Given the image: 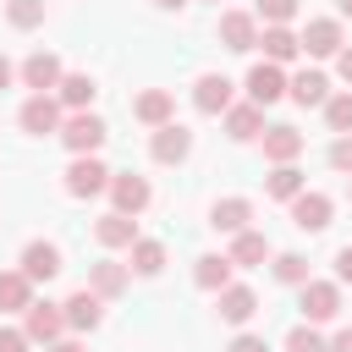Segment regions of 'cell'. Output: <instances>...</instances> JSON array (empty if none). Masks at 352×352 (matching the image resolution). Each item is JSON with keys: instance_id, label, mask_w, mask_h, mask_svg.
Returning <instances> with one entry per match:
<instances>
[{"instance_id": "603a6c76", "label": "cell", "mask_w": 352, "mask_h": 352, "mask_svg": "<svg viewBox=\"0 0 352 352\" xmlns=\"http://www.w3.org/2000/svg\"><path fill=\"white\" fill-rule=\"evenodd\" d=\"M258 44H264V55H270L275 66H280V60H292V55L302 50V38H297V33L286 28V22H275V28H264V38H258Z\"/></svg>"}, {"instance_id": "8d00e7d4", "label": "cell", "mask_w": 352, "mask_h": 352, "mask_svg": "<svg viewBox=\"0 0 352 352\" xmlns=\"http://www.w3.org/2000/svg\"><path fill=\"white\" fill-rule=\"evenodd\" d=\"M0 352H28V336L22 330H0Z\"/></svg>"}, {"instance_id": "ac0fdd59", "label": "cell", "mask_w": 352, "mask_h": 352, "mask_svg": "<svg viewBox=\"0 0 352 352\" xmlns=\"http://www.w3.org/2000/svg\"><path fill=\"white\" fill-rule=\"evenodd\" d=\"M170 110H176V99H170L165 88H148V94H138V104H132V116H138L143 126H165Z\"/></svg>"}, {"instance_id": "484cf974", "label": "cell", "mask_w": 352, "mask_h": 352, "mask_svg": "<svg viewBox=\"0 0 352 352\" xmlns=\"http://www.w3.org/2000/svg\"><path fill=\"white\" fill-rule=\"evenodd\" d=\"M192 280H198L204 292H220V286H231V258H214V253H204V258H198V270H192Z\"/></svg>"}, {"instance_id": "3957f363", "label": "cell", "mask_w": 352, "mask_h": 352, "mask_svg": "<svg viewBox=\"0 0 352 352\" xmlns=\"http://www.w3.org/2000/svg\"><path fill=\"white\" fill-rule=\"evenodd\" d=\"M104 138H110V132H104V121H99V116H72V121L60 126V143H66L72 154H94Z\"/></svg>"}, {"instance_id": "6da1fadb", "label": "cell", "mask_w": 352, "mask_h": 352, "mask_svg": "<svg viewBox=\"0 0 352 352\" xmlns=\"http://www.w3.org/2000/svg\"><path fill=\"white\" fill-rule=\"evenodd\" d=\"M104 187H110V170H104L94 154H77L72 170H66V192H72V198H94V192H104Z\"/></svg>"}, {"instance_id": "f35d334b", "label": "cell", "mask_w": 352, "mask_h": 352, "mask_svg": "<svg viewBox=\"0 0 352 352\" xmlns=\"http://www.w3.org/2000/svg\"><path fill=\"white\" fill-rule=\"evenodd\" d=\"M336 275H341V280H352V248H341V253H336Z\"/></svg>"}, {"instance_id": "d6a6232c", "label": "cell", "mask_w": 352, "mask_h": 352, "mask_svg": "<svg viewBox=\"0 0 352 352\" xmlns=\"http://www.w3.org/2000/svg\"><path fill=\"white\" fill-rule=\"evenodd\" d=\"M275 280H286V286H302V280H308V264H302L297 253H280V258H275Z\"/></svg>"}, {"instance_id": "7402d4cb", "label": "cell", "mask_w": 352, "mask_h": 352, "mask_svg": "<svg viewBox=\"0 0 352 352\" xmlns=\"http://www.w3.org/2000/svg\"><path fill=\"white\" fill-rule=\"evenodd\" d=\"M248 214H253V204H248V198H226V204H214V209H209V226L236 236V231H248Z\"/></svg>"}, {"instance_id": "52a82bcc", "label": "cell", "mask_w": 352, "mask_h": 352, "mask_svg": "<svg viewBox=\"0 0 352 352\" xmlns=\"http://www.w3.org/2000/svg\"><path fill=\"white\" fill-rule=\"evenodd\" d=\"M16 121H22V132L44 138V132H55V126H60V104H55L50 94H33V99L22 104V116H16Z\"/></svg>"}, {"instance_id": "4fadbf2b", "label": "cell", "mask_w": 352, "mask_h": 352, "mask_svg": "<svg viewBox=\"0 0 352 352\" xmlns=\"http://www.w3.org/2000/svg\"><path fill=\"white\" fill-rule=\"evenodd\" d=\"M220 38H226V50H236V55H242V50H253V44H258V28H253V16H248V11H226V16H220Z\"/></svg>"}, {"instance_id": "9c48e42d", "label": "cell", "mask_w": 352, "mask_h": 352, "mask_svg": "<svg viewBox=\"0 0 352 352\" xmlns=\"http://www.w3.org/2000/svg\"><path fill=\"white\" fill-rule=\"evenodd\" d=\"M22 275L28 280H55L60 275V248L55 242H28L22 248Z\"/></svg>"}, {"instance_id": "d4e9b609", "label": "cell", "mask_w": 352, "mask_h": 352, "mask_svg": "<svg viewBox=\"0 0 352 352\" xmlns=\"http://www.w3.org/2000/svg\"><path fill=\"white\" fill-rule=\"evenodd\" d=\"M264 258H270L264 231H236V242H231V264H264Z\"/></svg>"}, {"instance_id": "60d3db41", "label": "cell", "mask_w": 352, "mask_h": 352, "mask_svg": "<svg viewBox=\"0 0 352 352\" xmlns=\"http://www.w3.org/2000/svg\"><path fill=\"white\" fill-rule=\"evenodd\" d=\"M324 352H352V330H341V336H336V341H330Z\"/></svg>"}, {"instance_id": "ba28073f", "label": "cell", "mask_w": 352, "mask_h": 352, "mask_svg": "<svg viewBox=\"0 0 352 352\" xmlns=\"http://www.w3.org/2000/svg\"><path fill=\"white\" fill-rule=\"evenodd\" d=\"M292 226L297 231H324L330 226V198L324 192H297L292 198Z\"/></svg>"}, {"instance_id": "7a4b0ae2", "label": "cell", "mask_w": 352, "mask_h": 352, "mask_svg": "<svg viewBox=\"0 0 352 352\" xmlns=\"http://www.w3.org/2000/svg\"><path fill=\"white\" fill-rule=\"evenodd\" d=\"M336 314H341V292L330 280H302V319L308 324H324Z\"/></svg>"}, {"instance_id": "277c9868", "label": "cell", "mask_w": 352, "mask_h": 352, "mask_svg": "<svg viewBox=\"0 0 352 352\" xmlns=\"http://www.w3.org/2000/svg\"><path fill=\"white\" fill-rule=\"evenodd\" d=\"M187 148H192V132H187V126H176V121L154 126V143H148V154H154L160 165H182V160H187Z\"/></svg>"}, {"instance_id": "1f68e13d", "label": "cell", "mask_w": 352, "mask_h": 352, "mask_svg": "<svg viewBox=\"0 0 352 352\" xmlns=\"http://www.w3.org/2000/svg\"><path fill=\"white\" fill-rule=\"evenodd\" d=\"M324 121H330L336 132H352V94H336V99H324Z\"/></svg>"}, {"instance_id": "2e32d148", "label": "cell", "mask_w": 352, "mask_h": 352, "mask_svg": "<svg viewBox=\"0 0 352 352\" xmlns=\"http://www.w3.org/2000/svg\"><path fill=\"white\" fill-rule=\"evenodd\" d=\"M253 314H258V297L248 286H220V319L226 324H248Z\"/></svg>"}, {"instance_id": "8fae6325", "label": "cell", "mask_w": 352, "mask_h": 352, "mask_svg": "<svg viewBox=\"0 0 352 352\" xmlns=\"http://www.w3.org/2000/svg\"><path fill=\"white\" fill-rule=\"evenodd\" d=\"M192 104H198L204 116H220V110H231V82H226L220 72H204V77H198V88H192Z\"/></svg>"}, {"instance_id": "d6986e66", "label": "cell", "mask_w": 352, "mask_h": 352, "mask_svg": "<svg viewBox=\"0 0 352 352\" xmlns=\"http://www.w3.org/2000/svg\"><path fill=\"white\" fill-rule=\"evenodd\" d=\"M94 236H99L104 248H132V242H138V220L116 209V214H104V220L94 226Z\"/></svg>"}, {"instance_id": "4316f807", "label": "cell", "mask_w": 352, "mask_h": 352, "mask_svg": "<svg viewBox=\"0 0 352 352\" xmlns=\"http://www.w3.org/2000/svg\"><path fill=\"white\" fill-rule=\"evenodd\" d=\"M132 270H138V275H160V270H165V242L138 236V242H132Z\"/></svg>"}, {"instance_id": "f6af8a7d", "label": "cell", "mask_w": 352, "mask_h": 352, "mask_svg": "<svg viewBox=\"0 0 352 352\" xmlns=\"http://www.w3.org/2000/svg\"><path fill=\"white\" fill-rule=\"evenodd\" d=\"M341 16H352V0H341Z\"/></svg>"}, {"instance_id": "d590c367", "label": "cell", "mask_w": 352, "mask_h": 352, "mask_svg": "<svg viewBox=\"0 0 352 352\" xmlns=\"http://www.w3.org/2000/svg\"><path fill=\"white\" fill-rule=\"evenodd\" d=\"M330 165H336V170H352V132H341V138L330 143Z\"/></svg>"}, {"instance_id": "74e56055", "label": "cell", "mask_w": 352, "mask_h": 352, "mask_svg": "<svg viewBox=\"0 0 352 352\" xmlns=\"http://www.w3.org/2000/svg\"><path fill=\"white\" fill-rule=\"evenodd\" d=\"M226 352H270V346H264V341H258V336H236V341H231V346H226Z\"/></svg>"}, {"instance_id": "e575fe53", "label": "cell", "mask_w": 352, "mask_h": 352, "mask_svg": "<svg viewBox=\"0 0 352 352\" xmlns=\"http://www.w3.org/2000/svg\"><path fill=\"white\" fill-rule=\"evenodd\" d=\"M258 16L275 28V22H292L297 16V0H258Z\"/></svg>"}, {"instance_id": "e0dca14e", "label": "cell", "mask_w": 352, "mask_h": 352, "mask_svg": "<svg viewBox=\"0 0 352 352\" xmlns=\"http://www.w3.org/2000/svg\"><path fill=\"white\" fill-rule=\"evenodd\" d=\"M302 50H308V55H336V50H341V22H336V16H319V22H308V33H302Z\"/></svg>"}, {"instance_id": "44dd1931", "label": "cell", "mask_w": 352, "mask_h": 352, "mask_svg": "<svg viewBox=\"0 0 352 352\" xmlns=\"http://www.w3.org/2000/svg\"><path fill=\"white\" fill-rule=\"evenodd\" d=\"M258 126H264V104H231V110H226V132H231L236 143L258 138Z\"/></svg>"}, {"instance_id": "9a60e30c", "label": "cell", "mask_w": 352, "mask_h": 352, "mask_svg": "<svg viewBox=\"0 0 352 352\" xmlns=\"http://www.w3.org/2000/svg\"><path fill=\"white\" fill-rule=\"evenodd\" d=\"M110 198L121 214H138V209H148V182L143 176H110Z\"/></svg>"}, {"instance_id": "5b68a950", "label": "cell", "mask_w": 352, "mask_h": 352, "mask_svg": "<svg viewBox=\"0 0 352 352\" xmlns=\"http://www.w3.org/2000/svg\"><path fill=\"white\" fill-rule=\"evenodd\" d=\"M60 330H66V314L55 308V302H28V324H22V336L28 341H60Z\"/></svg>"}, {"instance_id": "83f0119b", "label": "cell", "mask_w": 352, "mask_h": 352, "mask_svg": "<svg viewBox=\"0 0 352 352\" xmlns=\"http://www.w3.org/2000/svg\"><path fill=\"white\" fill-rule=\"evenodd\" d=\"M94 292H99V297H121V292H126V270L110 264V258L94 264Z\"/></svg>"}, {"instance_id": "ab89813d", "label": "cell", "mask_w": 352, "mask_h": 352, "mask_svg": "<svg viewBox=\"0 0 352 352\" xmlns=\"http://www.w3.org/2000/svg\"><path fill=\"white\" fill-rule=\"evenodd\" d=\"M336 66H341V77L352 82V50H336Z\"/></svg>"}, {"instance_id": "8992f818", "label": "cell", "mask_w": 352, "mask_h": 352, "mask_svg": "<svg viewBox=\"0 0 352 352\" xmlns=\"http://www.w3.org/2000/svg\"><path fill=\"white\" fill-rule=\"evenodd\" d=\"M280 94H286V77H280V66H275V60H258V66L248 72V99H253V104H275Z\"/></svg>"}, {"instance_id": "7bdbcfd3", "label": "cell", "mask_w": 352, "mask_h": 352, "mask_svg": "<svg viewBox=\"0 0 352 352\" xmlns=\"http://www.w3.org/2000/svg\"><path fill=\"white\" fill-rule=\"evenodd\" d=\"M0 88H11V60L0 55Z\"/></svg>"}, {"instance_id": "cb8c5ba5", "label": "cell", "mask_w": 352, "mask_h": 352, "mask_svg": "<svg viewBox=\"0 0 352 352\" xmlns=\"http://www.w3.org/2000/svg\"><path fill=\"white\" fill-rule=\"evenodd\" d=\"M286 94H292L297 104H324V94H330V82H324V72H297Z\"/></svg>"}, {"instance_id": "5bb4252c", "label": "cell", "mask_w": 352, "mask_h": 352, "mask_svg": "<svg viewBox=\"0 0 352 352\" xmlns=\"http://www.w3.org/2000/svg\"><path fill=\"white\" fill-rule=\"evenodd\" d=\"M22 82H28V88H38V94H44V88H55V82H60V60H55L50 50H33V55L22 60Z\"/></svg>"}, {"instance_id": "ffe728a7", "label": "cell", "mask_w": 352, "mask_h": 352, "mask_svg": "<svg viewBox=\"0 0 352 352\" xmlns=\"http://www.w3.org/2000/svg\"><path fill=\"white\" fill-rule=\"evenodd\" d=\"M28 302H33V280L22 270H6L0 275V308L6 314H28Z\"/></svg>"}, {"instance_id": "4dcf8cb0", "label": "cell", "mask_w": 352, "mask_h": 352, "mask_svg": "<svg viewBox=\"0 0 352 352\" xmlns=\"http://www.w3.org/2000/svg\"><path fill=\"white\" fill-rule=\"evenodd\" d=\"M6 16H11V28H38L44 22V0H6Z\"/></svg>"}, {"instance_id": "30bf717a", "label": "cell", "mask_w": 352, "mask_h": 352, "mask_svg": "<svg viewBox=\"0 0 352 352\" xmlns=\"http://www.w3.org/2000/svg\"><path fill=\"white\" fill-rule=\"evenodd\" d=\"M60 314H66V324L72 330H99V319H104V308H99V292H72L66 302H60Z\"/></svg>"}, {"instance_id": "ee69618b", "label": "cell", "mask_w": 352, "mask_h": 352, "mask_svg": "<svg viewBox=\"0 0 352 352\" xmlns=\"http://www.w3.org/2000/svg\"><path fill=\"white\" fill-rule=\"evenodd\" d=\"M154 6H165V11H176V6H187V0H154Z\"/></svg>"}, {"instance_id": "7c38bea8", "label": "cell", "mask_w": 352, "mask_h": 352, "mask_svg": "<svg viewBox=\"0 0 352 352\" xmlns=\"http://www.w3.org/2000/svg\"><path fill=\"white\" fill-rule=\"evenodd\" d=\"M297 154H302V132L297 126H270L264 132V160L270 165H292Z\"/></svg>"}, {"instance_id": "f1b7e54d", "label": "cell", "mask_w": 352, "mask_h": 352, "mask_svg": "<svg viewBox=\"0 0 352 352\" xmlns=\"http://www.w3.org/2000/svg\"><path fill=\"white\" fill-rule=\"evenodd\" d=\"M55 88H60V99H66V104H77V110L94 99V77H88V72H72V77H60Z\"/></svg>"}, {"instance_id": "836d02e7", "label": "cell", "mask_w": 352, "mask_h": 352, "mask_svg": "<svg viewBox=\"0 0 352 352\" xmlns=\"http://www.w3.org/2000/svg\"><path fill=\"white\" fill-rule=\"evenodd\" d=\"M286 352H324V336H319L314 324H297V330L286 336Z\"/></svg>"}, {"instance_id": "f546056e", "label": "cell", "mask_w": 352, "mask_h": 352, "mask_svg": "<svg viewBox=\"0 0 352 352\" xmlns=\"http://www.w3.org/2000/svg\"><path fill=\"white\" fill-rule=\"evenodd\" d=\"M302 192V170L297 165H275L270 170V198H297Z\"/></svg>"}, {"instance_id": "b9f144b4", "label": "cell", "mask_w": 352, "mask_h": 352, "mask_svg": "<svg viewBox=\"0 0 352 352\" xmlns=\"http://www.w3.org/2000/svg\"><path fill=\"white\" fill-rule=\"evenodd\" d=\"M44 352H82V346H77V341H50Z\"/></svg>"}]
</instances>
